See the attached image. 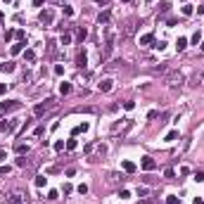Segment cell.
<instances>
[{"mask_svg":"<svg viewBox=\"0 0 204 204\" xmlns=\"http://www.w3.org/2000/svg\"><path fill=\"white\" fill-rule=\"evenodd\" d=\"M14 152H17V154H29V145H24V142H17V145H14Z\"/></svg>","mask_w":204,"mask_h":204,"instance_id":"11","label":"cell"},{"mask_svg":"<svg viewBox=\"0 0 204 204\" xmlns=\"http://www.w3.org/2000/svg\"><path fill=\"white\" fill-rule=\"evenodd\" d=\"M164 140H166V142H173V140H180V135H178V131H169V133L164 135Z\"/></svg>","mask_w":204,"mask_h":204,"instance_id":"13","label":"cell"},{"mask_svg":"<svg viewBox=\"0 0 204 204\" xmlns=\"http://www.w3.org/2000/svg\"><path fill=\"white\" fill-rule=\"evenodd\" d=\"M76 147H78L76 138H69V140H67V150H76Z\"/></svg>","mask_w":204,"mask_h":204,"instance_id":"21","label":"cell"},{"mask_svg":"<svg viewBox=\"0 0 204 204\" xmlns=\"http://www.w3.org/2000/svg\"><path fill=\"white\" fill-rule=\"evenodd\" d=\"M147 3H152V0H147Z\"/></svg>","mask_w":204,"mask_h":204,"instance_id":"51","label":"cell"},{"mask_svg":"<svg viewBox=\"0 0 204 204\" xmlns=\"http://www.w3.org/2000/svg\"><path fill=\"white\" fill-rule=\"evenodd\" d=\"M199 48H202V50H204V40H202V43H199Z\"/></svg>","mask_w":204,"mask_h":204,"instance_id":"47","label":"cell"},{"mask_svg":"<svg viewBox=\"0 0 204 204\" xmlns=\"http://www.w3.org/2000/svg\"><path fill=\"white\" fill-rule=\"evenodd\" d=\"M59 93H62V95H69L71 93V83H59Z\"/></svg>","mask_w":204,"mask_h":204,"instance_id":"18","label":"cell"},{"mask_svg":"<svg viewBox=\"0 0 204 204\" xmlns=\"http://www.w3.org/2000/svg\"><path fill=\"white\" fill-rule=\"evenodd\" d=\"M24 45H26L24 40H19V43H14V45H12V55H19V52L24 50Z\"/></svg>","mask_w":204,"mask_h":204,"instance_id":"17","label":"cell"},{"mask_svg":"<svg viewBox=\"0 0 204 204\" xmlns=\"http://www.w3.org/2000/svg\"><path fill=\"white\" fill-rule=\"evenodd\" d=\"M10 204H22V199H19V195H12V197H10Z\"/></svg>","mask_w":204,"mask_h":204,"instance_id":"30","label":"cell"},{"mask_svg":"<svg viewBox=\"0 0 204 204\" xmlns=\"http://www.w3.org/2000/svg\"><path fill=\"white\" fill-rule=\"evenodd\" d=\"M140 166L145 169V171H154V169H157V161L152 159V157H142V161H140Z\"/></svg>","mask_w":204,"mask_h":204,"instance_id":"4","label":"cell"},{"mask_svg":"<svg viewBox=\"0 0 204 204\" xmlns=\"http://www.w3.org/2000/svg\"><path fill=\"white\" fill-rule=\"evenodd\" d=\"M19 128V119H5V121H0V131L3 133H14Z\"/></svg>","mask_w":204,"mask_h":204,"instance_id":"1","label":"cell"},{"mask_svg":"<svg viewBox=\"0 0 204 204\" xmlns=\"http://www.w3.org/2000/svg\"><path fill=\"white\" fill-rule=\"evenodd\" d=\"M17 166H26V157L19 154V159H17Z\"/></svg>","mask_w":204,"mask_h":204,"instance_id":"25","label":"cell"},{"mask_svg":"<svg viewBox=\"0 0 204 204\" xmlns=\"http://www.w3.org/2000/svg\"><path fill=\"white\" fill-rule=\"evenodd\" d=\"M119 197H121V199H128V197H131V190H121V192H119Z\"/></svg>","mask_w":204,"mask_h":204,"instance_id":"27","label":"cell"},{"mask_svg":"<svg viewBox=\"0 0 204 204\" xmlns=\"http://www.w3.org/2000/svg\"><path fill=\"white\" fill-rule=\"evenodd\" d=\"M93 3H105V0H93Z\"/></svg>","mask_w":204,"mask_h":204,"instance_id":"48","label":"cell"},{"mask_svg":"<svg viewBox=\"0 0 204 204\" xmlns=\"http://www.w3.org/2000/svg\"><path fill=\"white\" fill-rule=\"evenodd\" d=\"M150 43H154V33H142L140 36V45H150Z\"/></svg>","mask_w":204,"mask_h":204,"instance_id":"9","label":"cell"},{"mask_svg":"<svg viewBox=\"0 0 204 204\" xmlns=\"http://www.w3.org/2000/svg\"><path fill=\"white\" fill-rule=\"evenodd\" d=\"M121 166H124V171H128V173H135V164H133V161L124 159V161H121Z\"/></svg>","mask_w":204,"mask_h":204,"instance_id":"12","label":"cell"},{"mask_svg":"<svg viewBox=\"0 0 204 204\" xmlns=\"http://www.w3.org/2000/svg\"><path fill=\"white\" fill-rule=\"evenodd\" d=\"M164 176H166V178H169V180H171V178H173V176H176V171H173V169H166V171H164Z\"/></svg>","mask_w":204,"mask_h":204,"instance_id":"28","label":"cell"},{"mask_svg":"<svg viewBox=\"0 0 204 204\" xmlns=\"http://www.w3.org/2000/svg\"><path fill=\"white\" fill-rule=\"evenodd\" d=\"M10 171H12L10 166H0V176H7V173H10Z\"/></svg>","mask_w":204,"mask_h":204,"instance_id":"39","label":"cell"},{"mask_svg":"<svg viewBox=\"0 0 204 204\" xmlns=\"http://www.w3.org/2000/svg\"><path fill=\"white\" fill-rule=\"evenodd\" d=\"M192 43H195V45L202 43V31H195V33H192Z\"/></svg>","mask_w":204,"mask_h":204,"instance_id":"23","label":"cell"},{"mask_svg":"<svg viewBox=\"0 0 204 204\" xmlns=\"http://www.w3.org/2000/svg\"><path fill=\"white\" fill-rule=\"evenodd\" d=\"M0 71H5V74H12V71H14V62H5V64H0Z\"/></svg>","mask_w":204,"mask_h":204,"instance_id":"15","label":"cell"},{"mask_svg":"<svg viewBox=\"0 0 204 204\" xmlns=\"http://www.w3.org/2000/svg\"><path fill=\"white\" fill-rule=\"evenodd\" d=\"M197 14H204V5H199V7H197Z\"/></svg>","mask_w":204,"mask_h":204,"instance_id":"46","label":"cell"},{"mask_svg":"<svg viewBox=\"0 0 204 204\" xmlns=\"http://www.w3.org/2000/svg\"><path fill=\"white\" fill-rule=\"evenodd\" d=\"M109 19H112V12H109V10L100 12V17H97V22H100V24H109Z\"/></svg>","mask_w":204,"mask_h":204,"instance_id":"10","label":"cell"},{"mask_svg":"<svg viewBox=\"0 0 204 204\" xmlns=\"http://www.w3.org/2000/svg\"><path fill=\"white\" fill-rule=\"evenodd\" d=\"M195 180L202 183V180H204V171H197V173H195Z\"/></svg>","mask_w":204,"mask_h":204,"instance_id":"34","label":"cell"},{"mask_svg":"<svg viewBox=\"0 0 204 204\" xmlns=\"http://www.w3.org/2000/svg\"><path fill=\"white\" fill-rule=\"evenodd\" d=\"M59 43H62V45H69V43H71V33H62V36H59Z\"/></svg>","mask_w":204,"mask_h":204,"instance_id":"20","label":"cell"},{"mask_svg":"<svg viewBox=\"0 0 204 204\" xmlns=\"http://www.w3.org/2000/svg\"><path fill=\"white\" fill-rule=\"evenodd\" d=\"M97 88H100L102 93H109V90L114 88V81H112V78H102V81H100V86H97Z\"/></svg>","mask_w":204,"mask_h":204,"instance_id":"6","label":"cell"},{"mask_svg":"<svg viewBox=\"0 0 204 204\" xmlns=\"http://www.w3.org/2000/svg\"><path fill=\"white\" fill-rule=\"evenodd\" d=\"M180 83H183V74H180V71H178V74H171V76H169V86H171V88H178Z\"/></svg>","mask_w":204,"mask_h":204,"instance_id":"5","label":"cell"},{"mask_svg":"<svg viewBox=\"0 0 204 204\" xmlns=\"http://www.w3.org/2000/svg\"><path fill=\"white\" fill-rule=\"evenodd\" d=\"M64 14H67V17H74V7H69V5H64Z\"/></svg>","mask_w":204,"mask_h":204,"instance_id":"32","label":"cell"},{"mask_svg":"<svg viewBox=\"0 0 204 204\" xmlns=\"http://www.w3.org/2000/svg\"><path fill=\"white\" fill-rule=\"evenodd\" d=\"M24 59H26V62H33V59H36V52H33V50H26V52H24Z\"/></svg>","mask_w":204,"mask_h":204,"instance_id":"22","label":"cell"},{"mask_svg":"<svg viewBox=\"0 0 204 204\" xmlns=\"http://www.w3.org/2000/svg\"><path fill=\"white\" fill-rule=\"evenodd\" d=\"M121 3H131V0H121Z\"/></svg>","mask_w":204,"mask_h":204,"instance_id":"49","label":"cell"},{"mask_svg":"<svg viewBox=\"0 0 204 204\" xmlns=\"http://www.w3.org/2000/svg\"><path fill=\"white\" fill-rule=\"evenodd\" d=\"M14 33H17V31H7V33H5V40H12V38H14Z\"/></svg>","mask_w":204,"mask_h":204,"instance_id":"41","label":"cell"},{"mask_svg":"<svg viewBox=\"0 0 204 204\" xmlns=\"http://www.w3.org/2000/svg\"><path fill=\"white\" fill-rule=\"evenodd\" d=\"M88 64V57H86V52H83V50H81L78 55H76V67H81V69H83V67Z\"/></svg>","mask_w":204,"mask_h":204,"instance_id":"8","label":"cell"},{"mask_svg":"<svg viewBox=\"0 0 204 204\" xmlns=\"http://www.w3.org/2000/svg\"><path fill=\"white\" fill-rule=\"evenodd\" d=\"M57 197H59L57 190H50V192H48V199H57Z\"/></svg>","mask_w":204,"mask_h":204,"instance_id":"33","label":"cell"},{"mask_svg":"<svg viewBox=\"0 0 204 204\" xmlns=\"http://www.w3.org/2000/svg\"><path fill=\"white\" fill-rule=\"evenodd\" d=\"M50 105H52V100H45L43 105H36V109H33V114H36V116H40V114H43L45 109L50 107Z\"/></svg>","mask_w":204,"mask_h":204,"instance_id":"7","label":"cell"},{"mask_svg":"<svg viewBox=\"0 0 204 204\" xmlns=\"http://www.w3.org/2000/svg\"><path fill=\"white\" fill-rule=\"evenodd\" d=\"M71 190H74V188H71L69 183H67V185H62V192H64V195H71Z\"/></svg>","mask_w":204,"mask_h":204,"instance_id":"29","label":"cell"},{"mask_svg":"<svg viewBox=\"0 0 204 204\" xmlns=\"http://www.w3.org/2000/svg\"><path fill=\"white\" fill-rule=\"evenodd\" d=\"M76 36H78V38H81V40H83V38H86V36H88V33H86V29H78V31H76Z\"/></svg>","mask_w":204,"mask_h":204,"instance_id":"36","label":"cell"},{"mask_svg":"<svg viewBox=\"0 0 204 204\" xmlns=\"http://www.w3.org/2000/svg\"><path fill=\"white\" fill-rule=\"evenodd\" d=\"M22 107V102L19 100H5V102H0V109L3 112H14V109Z\"/></svg>","mask_w":204,"mask_h":204,"instance_id":"3","label":"cell"},{"mask_svg":"<svg viewBox=\"0 0 204 204\" xmlns=\"http://www.w3.org/2000/svg\"><path fill=\"white\" fill-rule=\"evenodd\" d=\"M185 48H188V38H178V40H176V50H178V52H183Z\"/></svg>","mask_w":204,"mask_h":204,"instance_id":"14","label":"cell"},{"mask_svg":"<svg viewBox=\"0 0 204 204\" xmlns=\"http://www.w3.org/2000/svg\"><path fill=\"white\" fill-rule=\"evenodd\" d=\"M192 204H204V199H202V197H195V199H192Z\"/></svg>","mask_w":204,"mask_h":204,"instance_id":"44","label":"cell"},{"mask_svg":"<svg viewBox=\"0 0 204 204\" xmlns=\"http://www.w3.org/2000/svg\"><path fill=\"white\" fill-rule=\"evenodd\" d=\"M33 183H36V188H45V185H48V178H45V176H36Z\"/></svg>","mask_w":204,"mask_h":204,"instance_id":"16","label":"cell"},{"mask_svg":"<svg viewBox=\"0 0 204 204\" xmlns=\"http://www.w3.org/2000/svg\"><path fill=\"white\" fill-rule=\"evenodd\" d=\"M43 3H45V0H33V5H36V7H40Z\"/></svg>","mask_w":204,"mask_h":204,"instance_id":"45","label":"cell"},{"mask_svg":"<svg viewBox=\"0 0 204 204\" xmlns=\"http://www.w3.org/2000/svg\"><path fill=\"white\" fill-rule=\"evenodd\" d=\"M192 5H183V17H190V14H192Z\"/></svg>","mask_w":204,"mask_h":204,"instance_id":"24","label":"cell"},{"mask_svg":"<svg viewBox=\"0 0 204 204\" xmlns=\"http://www.w3.org/2000/svg\"><path fill=\"white\" fill-rule=\"evenodd\" d=\"M7 93V83H0V95H5Z\"/></svg>","mask_w":204,"mask_h":204,"instance_id":"42","label":"cell"},{"mask_svg":"<svg viewBox=\"0 0 204 204\" xmlns=\"http://www.w3.org/2000/svg\"><path fill=\"white\" fill-rule=\"evenodd\" d=\"M5 3H14V0H5Z\"/></svg>","mask_w":204,"mask_h":204,"instance_id":"50","label":"cell"},{"mask_svg":"<svg viewBox=\"0 0 204 204\" xmlns=\"http://www.w3.org/2000/svg\"><path fill=\"white\" fill-rule=\"evenodd\" d=\"M38 19H40V24H45V26H50L55 19V12L50 10V7H45V10H40V14H38Z\"/></svg>","mask_w":204,"mask_h":204,"instance_id":"2","label":"cell"},{"mask_svg":"<svg viewBox=\"0 0 204 204\" xmlns=\"http://www.w3.org/2000/svg\"><path fill=\"white\" fill-rule=\"evenodd\" d=\"M55 74H57V76H62V74H64V67H62V64H57V67H55Z\"/></svg>","mask_w":204,"mask_h":204,"instance_id":"37","label":"cell"},{"mask_svg":"<svg viewBox=\"0 0 204 204\" xmlns=\"http://www.w3.org/2000/svg\"><path fill=\"white\" fill-rule=\"evenodd\" d=\"M86 131H88V124L83 121V124H78V126L74 128V135H78V133H86Z\"/></svg>","mask_w":204,"mask_h":204,"instance_id":"19","label":"cell"},{"mask_svg":"<svg viewBox=\"0 0 204 204\" xmlns=\"http://www.w3.org/2000/svg\"><path fill=\"white\" fill-rule=\"evenodd\" d=\"M5 159H7V152H5V150H0V161H5Z\"/></svg>","mask_w":204,"mask_h":204,"instance_id":"43","label":"cell"},{"mask_svg":"<svg viewBox=\"0 0 204 204\" xmlns=\"http://www.w3.org/2000/svg\"><path fill=\"white\" fill-rule=\"evenodd\" d=\"M154 48H157V50H164V48H166V43H164V40H159V43H154Z\"/></svg>","mask_w":204,"mask_h":204,"instance_id":"40","label":"cell"},{"mask_svg":"<svg viewBox=\"0 0 204 204\" xmlns=\"http://www.w3.org/2000/svg\"><path fill=\"white\" fill-rule=\"evenodd\" d=\"M135 107V102L133 100H128V102H124V109H128V112H131V109H133Z\"/></svg>","mask_w":204,"mask_h":204,"instance_id":"31","label":"cell"},{"mask_svg":"<svg viewBox=\"0 0 204 204\" xmlns=\"http://www.w3.org/2000/svg\"><path fill=\"white\" fill-rule=\"evenodd\" d=\"M76 190H78L81 195H86V192H88V185H86V183H83V185H78V188H76Z\"/></svg>","mask_w":204,"mask_h":204,"instance_id":"38","label":"cell"},{"mask_svg":"<svg viewBox=\"0 0 204 204\" xmlns=\"http://www.w3.org/2000/svg\"><path fill=\"white\" fill-rule=\"evenodd\" d=\"M166 204H178V197H176V195H169V197H166Z\"/></svg>","mask_w":204,"mask_h":204,"instance_id":"26","label":"cell"},{"mask_svg":"<svg viewBox=\"0 0 204 204\" xmlns=\"http://www.w3.org/2000/svg\"><path fill=\"white\" fill-rule=\"evenodd\" d=\"M55 150L62 152V150H64V142H62V140H57V142H55Z\"/></svg>","mask_w":204,"mask_h":204,"instance_id":"35","label":"cell"}]
</instances>
